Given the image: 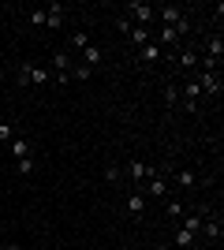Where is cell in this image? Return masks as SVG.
<instances>
[{
    "mask_svg": "<svg viewBox=\"0 0 224 250\" xmlns=\"http://www.w3.org/2000/svg\"><path fill=\"white\" fill-rule=\"evenodd\" d=\"M71 67H75V60H71V56H67V52L64 49H56L53 52V75H49V79H56V83H71Z\"/></svg>",
    "mask_w": 224,
    "mask_h": 250,
    "instance_id": "cell-2",
    "label": "cell"
},
{
    "mask_svg": "<svg viewBox=\"0 0 224 250\" xmlns=\"http://www.w3.org/2000/svg\"><path fill=\"white\" fill-rule=\"evenodd\" d=\"M161 42L164 45H180V34L172 30V26H161Z\"/></svg>",
    "mask_w": 224,
    "mask_h": 250,
    "instance_id": "cell-23",
    "label": "cell"
},
{
    "mask_svg": "<svg viewBox=\"0 0 224 250\" xmlns=\"http://www.w3.org/2000/svg\"><path fill=\"white\" fill-rule=\"evenodd\" d=\"M15 83H19V86H30V60H22V63H19V75H15Z\"/></svg>",
    "mask_w": 224,
    "mask_h": 250,
    "instance_id": "cell-20",
    "label": "cell"
},
{
    "mask_svg": "<svg viewBox=\"0 0 224 250\" xmlns=\"http://www.w3.org/2000/svg\"><path fill=\"white\" fill-rule=\"evenodd\" d=\"M15 165H19V176H30V172H34V157H26V161H15Z\"/></svg>",
    "mask_w": 224,
    "mask_h": 250,
    "instance_id": "cell-27",
    "label": "cell"
},
{
    "mask_svg": "<svg viewBox=\"0 0 224 250\" xmlns=\"http://www.w3.org/2000/svg\"><path fill=\"white\" fill-rule=\"evenodd\" d=\"M127 19L135 22V26H149V30H153V19H157V8H153V4H142V0H131L127 8Z\"/></svg>",
    "mask_w": 224,
    "mask_h": 250,
    "instance_id": "cell-1",
    "label": "cell"
},
{
    "mask_svg": "<svg viewBox=\"0 0 224 250\" xmlns=\"http://www.w3.org/2000/svg\"><path fill=\"white\" fill-rule=\"evenodd\" d=\"M194 83L202 86V94H209V97H221V75H209V71H198V79H194Z\"/></svg>",
    "mask_w": 224,
    "mask_h": 250,
    "instance_id": "cell-4",
    "label": "cell"
},
{
    "mask_svg": "<svg viewBox=\"0 0 224 250\" xmlns=\"http://www.w3.org/2000/svg\"><path fill=\"white\" fill-rule=\"evenodd\" d=\"M26 19H30V26H45V8H34Z\"/></svg>",
    "mask_w": 224,
    "mask_h": 250,
    "instance_id": "cell-26",
    "label": "cell"
},
{
    "mask_svg": "<svg viewBox=\"0 0 224 250\" xmlns=\"http://www.w3.org/2000/svg\"><path fill=\"white\" fill-rule=\"evenodd\" d=\"M202 213H191V217H187V220H183V228H187V231H191V235H198V231H202Z\"/></svg>",
    "mask_w": 224,
    "mask_h": 250,
    "instance_id": "cell-17",
    "label": "cell"
},
{
    "mask_svg": "<svg viewBox=\"0 0 224 250\" xmlns=\"http://www.w3.org/2000/svg\"><path fill=\"white\" fill-rule=\"evenodd\" d=\"M157 56H161V49H157L153 42H149V45H142V60H146V63H157Z\"/></svg>",
    "mask_w": 224,
    "mask_h": 250,
    "instance_id": "cell-22",
    "label": "cell"
},
{
    "mask_svg": "<svg viewBox=\"0 0 224 250\" xmlns=\"http://www.w3.org/2000/svg\"><path fill=\"white\" fill-rule=\"evenodd\" d=\"M45 26H49V30H60V26H64V4H49V8H45Z\"/></svg>",
    "mask_w": 224,
    "mask_h": 250,
    "instance_id": "cell-8",
    "label": "cell"
},
{
    "mask_svg": "<svg viewBox=\"0 0 224 250\" xmlns=\"http://www.w3.org/2000/svg\"><path fill=\"white\" fill-rule=\"evenodd\" d=\"M176 179H180V187H194V183H198V176H194L191 168H180V176H176Z\"/></svg>",
    "mask_w": 224,
    "mask_h": 250,
    "instance_id": "cell-21",
    "label": "cell"
},
{
    "mask_svg": "<svg viewBox=\"0 0 224 250\" xmlns=\"http://www.w3.org/2000/svg\"><path fill=\"white\" fill-rule=\"evenodd\" d=\"M101 60H105V56H101L97 45H86V49H82V63H86V67H97Z\"/></svg>",
    "mask_w": 224,
    "mask_h": 250,
    "instance_id": "cell-12",
    "label": "cell"
},
{
    "mask_svg": "<svg viewBox=\"0 0 224 250\" xmlns=\"http://www.w3.org/2000/svg\"><path fill=\"white\" fill-rule=\"evenodd\" d=\"M202 235L205 239H221V217H205L202 220Z\"/></svg>",
    "mask_w": 224,
    "mask_h": 250,
    "instance_id": "cell-11",
    "label": "cell"
},
{
    "mask_svg": "<svg viewBox=\"0 0 224 250\" xmlns=\"http://www.w3.org/2000/svg\"><path fill=\"white\" fill-rule=\"evenodd\" d=\"M11 138H15V127L8 120H0V142H11Z\"/></svg>",
    "mask_w": 224,
    "mask_h": 250,
    "instance_id": "cell-25",
    "label": "cell"
},
{
    "mask_svg": "<svg viewBox=\"0 0 224 250\" xmlns=\"http://www.w3.org/2000/svg\"><path fill=\"white\" fill-rule=\"evenodd\" d=\"M164 213H168L172 220H180L187 209H183V202H180V198H164Z\"/></svg>",
    "mask_w": 224,
    "mask_h": 250,
    "instance_id": "cell-13",
    "label": "cell"
},
{
    "mask_svg": "<svg viewBox=\"0 0 224 250\" xmlns=\"http://www.w3.org/2000/svg\"><path fill=\"white\" fill-rule=\"evenodd\" d=\"M90 75H94V67H86V63H75V67H71V79H75V83H86Z\"/></svg>",
    "mask_w": 224,
    "mask_h": 250,
    "instance_id": "cell-18",
    "label": "cell"
},
{
    "mask_svg": "<svg viewBox=\"0 0 224 250\" xmlns=\"http://www.w3.org/2000/svg\"><path fill=\"white\" fill-rule=\"evenodd\" d=\"M45 83H49V71L38 67V63H30V86H45Z\"/></svg>",
    "mask_w": 224,
    "mask_h": 250,
    "instance_id": "cell-16",
    "label": "cell"
},
{
    "mask_svg": "<svg viewBox=\"0 0 224 250\" xmlns=\"http://www.w3.org/2000/svg\"><path fill=\"white\" fill-rule=\"evenodd\" d=\"M180 67H187V71H191V67H198V52H194L191 45L180 52Z\"/></svg>",
    "mask_w": 224,
    "mask_h": 250,
    "instance_id": "cell-14",
    "label": "cell"
},
{
    "mask_svg": "<svg viewBox=\"0 0 224 250\" xmlns=\"http://www.w3.org/2000/svg\"><path fill=\"white\" fill-rule=\"evenodd\" d=\"M176 250H194V247H176Z\"/></svg>",
    "mask_w": 224,
    "mask_h": 250,
    "instance_id": "cell-30",
    "label": "cell"
},
{
    "mask_svg": "<svg viewBox=\"0 0 224 250\" xmlns=\"http://www.w3.org/2000/svg\"><path fill=\"white\" fill-rule=\"evenodd\" d=\"M0 250H19V247H15V243H8V247H0Z\"/></svg>",
    "mask_w": 224,
    "mask_h": 250,
    "instance_id": "cell-29",
    "label": "cell"
},
{
    "mask_svg": "<svg viewBox=\"0 0 224 250\" xmlns=\"http://www.w3.org/2000/svg\"><path fill=\"white\" fill-rule=\"evenodd\" d=\"M71 45H75V49H86V45H90V34H86V30H75L71 34Z\"/></svg>",
    "mask_w": 224,
    "mask_h": 250,
    "instance_id": "cell-24",
    "label": "cell"
},
{
    "mask_svg": "<svg viewBox=\"0 0 224 250\" xmlns=\"http://www.w3.org/2000/svg\"><path fill=\"white\" fill-rule=\"evenodd\" d=\"M127 176H131V183H135L131 190H142V183H146L149 176H157V168H149L146 161H127Z\"/></svg>",
    "mask_w": 224,
    "mask_h": 250,
    "instance_id": "cell-3",
    "label": "cell"
},
{
    "mask_svg": "<svg viewBox=\"0 0 224 250\" xmlns=\"http://www.w3.org/2000/svg\"><path fill=\"white\" fill-rule=\"evenodd\" d=\"M221 52H224V42H221V38L213 34V38L205 42V56H213V60H221Z\"/></svg>",
    "mask_w": 224,
    "mask_h": 250,
    "instance_id": "cell-15",
    "label": "cell"
},
{
    "mask_svg": "<svg viewBox=\"0 0 224 250\" xmlns=\"http://www.w3.org/2000/svg\"><path fill=\"white\" fill-rule=\"evenodd\" d=\"M194 243H198V235H191L187 228H180V231H176V247H194Z\"/></svg>",
    "mask_w": 224,
    "mask_h": 250,
    "instance_id": "cell-19",
    "label": "cell"
},
{
    "mask_svg": "<svg viewBox=\"0 0 224 250\" xmlns=\"http://www.w3.org/2000/svg\"><path fill=\"white\" fill-rule=\"evenodd\" d=\"M11 146V157H15V161H26V157H34V149H30V138H22V135H15L8 142Z\"/></svg>",
    "mask_w": 224,
    "mask_h": 250,
    "instance_id": "cell-7",
    "label": "cell"
},
{
    "mask_svg": "<svg viewBox=\"0 0 224 250\" xmlns=\"http://www.w3.org/2000/svg\"><path fill=\"white\" fill-rule=\"evenodd\" d=\"M161 15V26H176V22H183L187 15H183V8H176V4H164V8H157Z\"/></svg>",
    "mask_w": 224,
    "mask_h": 250,
    "instance_id": "cell-5",
    "label": "cell"
},
{
    "mask_svg": "<svg viewBox=\"0 0 224 250\" xmlns=\"http://www.w3.org/2000/svg\"><path fill=\"white\" fill-rule=\"evenodd\" d=\"M127 38H131V45H139V49H142V45L153 42V30H149V26H135V22H131V26H127Z\"/></svg>",
    "mask_w": 224,
    "mask_h": 250,
    "instance_id": "cell-9",
    "label": "cell"
},
{
    "mask_svg": "<svg viewBox=\"0 0 224 250\" xmlns=\"http://www.w3.org/2000/svg\"><path fill=\"white\" fill-rule=\"evenodd\" d=\"M127 213L131 217H142V213H146V194H142V190H131L127 194Z\"/></svg>",
    "mask_w": 224,
    "mask_h": 250,
    "instance_id": "cell-10",
    "label": "cell"
},
{
    "mask_svg": "<svg viewBox=\"0 0 224 250\" xmlns=\"http://www.w3.org/2000/svg\"><path fill=\"white\" fill-rule=\"evenodd\" d=\"M105 179H108V183H116V179H120V168L108 165V168H105Z\"/></svg>",
    "mask_w": 224,
    "mask_h": 250,
    "instance_id": "cell-28",
    "label": "cell"
},
{
    "mask_svg": "<svg viewBox=\"0 0 224 250\" xmlns=\"http://www.w3.org/2000/svg\"><path fill=\"white\" fill-rule=\"evenodd\" d=\"M198 97H202V86H198V83H187V86H183V108H187V112H194V108H198Z\"/></svg>",
    "mask_w": 224,
    "mask_h": 250,
    "instance_id": "cell-6",
    "label": "cell"
}]
</instances>
